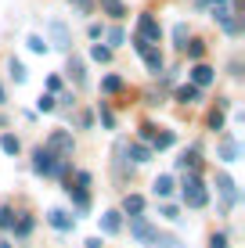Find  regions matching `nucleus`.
I'll return each instance as SVG.
<instances>
[{
    "label": "nucleus",
    "instance_id": "473e14b6",
    "mask_svg": "<svg viewBox=\"0 0 245 248\" xmlns=\"http://www.w3.org/2000/svg\"><path fill=\"white\" fill-rule=\"evenodd\" d=\"M209 130H224V108H216V112L209 115Z\"/></svg>",
    "mask_w": 245,
    "mask_h": 248
},
{
    "label": "nucleus",
    "instance_id": "20e7f679",
    "mask_svg": "<svg viewBox=\"0 0 245 248\" xmlns=\"http://www.w3.org/2000/svg\"><path fill=\"white\" fill-rule=\"evenodd\" d=\"M44 148L50 151V155H72V133L69 130H54V133L47 137Z\"/></svg>",
    "mask_w": 245,
    "mask_h": 248
},
{
    "label": "nucleus",
    "instance_id": "f704fd0d",
    "mask_svg": "<svg viewBox=\"0 0 245 248\" xmlns=\"http://www.w3.org/2000/svg\"><path fill=\"white\" fill-rule=\"evenodd\" d=\"M155 248H184V245L177 241V237H163V234H159V245Z\"/></svg>",
    "mask_w": 245,
    "mask_h": 248
},
{
    "label": "nucleus",
    "instance_id": "f3484780",
    "mask_svg": "<svg viewBox=\"0 0 245 248\" xmlns=\"http://www.w3.org/2000/svg\"><path fill=\"white\" fill-rule=\"evenodd\" d=\"M7 72H11V79H15V83H25V76H29L18 58H11V62H7Z\"/></svg>",
    "mask_w": 245,
    "mask_h": 248
},
{
    "label": "nucleus",
    "instance_id": "c9c22d12",
    "mask_svg": "<svg viewBox=\"0 0 245 248\" xmlns=\"http://www.w3.org/2000/svg\"><path fill=\"white\" fill-rule=\"evenodd\" d=\"M209 248H227V234H213L209 237Z\"/></svg>",
    "mask_w": 245,
    "mask_h": 248
},
{
    "label": "nucleus",
    "instance_id": "f8f14e48",
    "mask_svg": "<svg viewBox=\"0 0 245 248\" xmlns=\"http://www.w3.org/2000/svg\"><path fill=\"white\" fill-rule=\"evenodd\" d=\"M119 230H123L119 212H105V216H101V234H119Z\"/></svg>",
    "mask_w": 245,
    "mask_h": 248
},
{
    "label": "nucleus",
    "instance_id": "0eeeda50",
    "mask_svg": "<svg viewBox=\"0 0 245 248\" xmlns=\"http://www.w3.org/2000/svg\"><path fill=\"white\" fill-rule=\"evenodd\" d=\"M50 40H54V47H58V50H69L72 36H69V25H65L62 18H54V22H50Z\"/></svg>",
    "mask_w": 245,
    "mask_h": 248
},
{
    "label": "nucleus",
    "instance_id": "39448f33",
    "mask_svg": "<svg viewBox=\"0 0 245 248\" xmlns=\"http://www.w3.org/2000/svg\"><path fill=\"white\" fill-rule=\"evenodd\" d=\"M137 36L145 40V44H159L163 29H159V22L151 18V15H141V18H137Z\"/></svg>",
    "mask_w": 245,
    "mask_h": 248
},
{
    "label": "nucleus",
    "instance_id": "f03ea898",
    "mask_svg": "<svg viewBox=\"0 0 245 248\" xmlns=\"http://www.w3.org/2000/svg\"><path fill=\"white\" fill-rule=\"evenodd\" d=\"M130 234L137 237V241L145 245V248H155V245H159V230L151 227L145 216H130Z\"/></svg>",
    "mask_w": 245,
    "mask_h": 248
},
{
    "label": "nucleus",
    "instance_id": "c756f323",
    "mask_svg": "<svg viewBox=\"0 0 245 248\" xmlns=\"http://www.w3.org/2000/svg\"><path fill=\"white\" fill-rule=\"evenodd\" d=\"M25 44H29V50H33V54H44V50H47L44 36H29V40H25Z\"/></svg>",
    "mask_w": 245,
    "mask_h": 248
},
{
    "label": "nucleus",
    "instance_id": "cd10ccee",
    "mask_svg": "<svg viewBox=\"0 0 245 248\" xmlns=\"http://www.w3.org/2000/svg\"><path fill=\"white\" fill-rule=\"evenodd\" d=\"M36 108H40V112H54V93H40Z\"/></svg>",
    "mask_w": 245,
    "mask_h": 248
},
{
    "label": "nucleus",
    "instance_id": "bb28decb",
    "mask_svg": "<svg viewBox=\"0 0 245 248\" xmlns=\"http://www.w3.org/2000/svg\"><path fill=\"white\" fill-rule=\"evenodd\" d=\"M173 40H177V47L188 44V25H184V22H177V25H173Z\"/></svg>",
    "mask_w": 245,
    "mask_h": 248
},
{
    "label": "nucleus",
    "instance_id": "9d476101",
    "mask_svg": "<svg viewBox=\"0 0 245 248\" xmlns=\"http://www.w3.org/2000/svg\"><path fill=\"white\" fill-rule=\"evenodd\" d=\"M209 83H213V68H209V65H195V68H191V87H209Z\"/></svg>",
    "mask_w": 245,
    "mask_h": 248
},
{
    "label": "nucleus",
    "instance_id": "b1692460",
    "mask_svg": "<svg viewBox=\"0 0 245 248\" xmlns=\"http://www.w3.org/2000/svg\"><path fill=\"white\" fill-rule=\"evenodd\" d=\"M33 227H36V223H33V216H22L18 223H15V234H18V237H29Z\"/></svg>",
    "mask_w": 245,
    "mask_h": 248
},
{
    "label": "nucleus",
    "instance_id": "4468645a",
    "mask_svg": "<svg viewBox=\"0 0 245 248\" xmlns=\"http://www.w3.org/2000/svg\"><path fill=\"white\" fill-rule=\"evenodd\" d=\"M198 97H202V90H198V87H191V83L177 87V101H184V105H195Z\"/></svg>",
    "mask_w": 245,
    "mask_h": 248
},
{
    "label": "nucleus",
    "instance_id": "2eb2a0df",
    "mask_svg": "<svg viewBox=\"0 0 245 248\" xmlns=\"http://www.w3.org/2000/svg\"><path fill=\"white\" fill-rule=\"evenodd\" d=\"M220 158H224V162H234V158H238V140H234V137H224V140H220Z\"/></svg>",
    "mask_w": 245,
    "mask_h": 248
},
{
    "label": "nucleus",
    "instance_id": "37998d69",
    "mask_svg": "<svg viewBox=\"0 0 245 248\" xmlns=\"http://www.w3.org/2000/svg\"><path fill=\"white\" fill-rule=\"evenodd\" d=\"M0 248H11V245H4V241H0Z\"/></svg>",
    "mask_w": 245,
    "mask_h": 248
},
{
    "label": "nucleus",
    "instance_id": "a211bd4d",
    "mask_svg": "<svg viewBox=\"0 0 245 248\" xmlns=\"http://www.w3.org/2000/svg\"><path fill=\"white\" fill-rule=\"evenodd\" d=\"M130 158L141 166V162H148V158H151V148H148V144H130Z\"/></svg>",
    "mask_w": 245,
    "mask_h": 248
},
{
    "label": "nucleus",
    "instance_id": "a19ab883",
    "mask_svg": "<svg viewBox=\"0 0 245 248\" xmlns=\"http://www.w3.org/2000/svg\"><path fill=\"white\" fill-rule=\"evenodd\" d=\"M202 4H209V0H202ZM213 4H224V0H213Z\"/></svg>",
    "mask_w": 245,
    "mask_h": 248
},
{
    "label": "nucleus",
    "instance_id": "393cba45",
    "mask_svg": "<svg viewBox=\"0 0 245 248\" xmlns=\"http://www.w3.org/2000/svg\"><path fill=\"white\" fill-rule=\"evenodd\" d=\"M90 58H94V62H101V65H105L108 58H112V47H101V44H94V47H90Z\"/></svg>",
    "mask_w": 245,
    "mask_h": 248
},
{
    "label": "nucleus",
    "instance_id": "2f4dec72",
    "mask_svg": "<svg viewBox=\"0 0 245 248\" xmlns=\"http://www.w3.org/2000/svg\"><path fill=\"white\" fill-rule=\"evenodd\" d=\"M123 40H126V32L119 29V25H115V29H108V44H112V47H119Z\"/></svg>",
    "mask_w": 245,
    "mask_h": 248
},
{
    "label": "nucleus",
    "instance_id": "7c9ffc66",
    "mask_svg": "<svg viewBox=\"0 0 245 248\" xmlns=\"http://www.w3.org/2000/svg\"><path fill=\"white\" fill-rule=\"evenodd\" d=\"M184 50H188V54H191V58H195V62H198V58H202V54H206V47H202V44H198V40H191V44H184Z\"/></svg>",
    "mask_w": 245,
    "mask_h": 248
},
{
    "label": "nucleus",
    "instance_id": "72a5a7b5",
    "mask_svg": "<svg viewBox=\"0 0 245 248\" xmlns=\"http://www.w3.org/2000/svg\"><path fill=\"white\" fill-rule=\"evenodd\" d=\"M101 123H105V130H112V126H115V115H112V108H105V105H101Z\"/></svg>",
    "mask_w": 245,
    "mask_h": 248
},
{
    "label": "nucleus",
    "instance_id": "7ed1b4c3",
    "mask_svg": "<svg viewBox=\"0 0 245 248\" xmlns=\"http://www.w3.org/2000/svg\"><path fill=\"white\" fill-rule=\"evenodd\" d=\"M33 169H36L40 176H54L58 173V155H50L47 148H36L33 151Z\"/></svg>",
    "mask_w": 245,
    "mask_h": 248
},
{
    "label": "nucleus",
    "instance_id": "6ab92c4d",
    "mask_svg": "<svg viewBox=\"0 0 245 248\" xmlns=\"http://www.w3.org/2000/svg\"><path fill=\"white\" fill-rule=\"evenodd\" d=\"M101 11H108L112 18H123L126 7H123V0H101Z\"/></svg>",
    "mask_w": 245,
    "mask_h": 248
},
{
    "label": "nucleus",
    "instance_id": "412c9836",
    "mask_svg": "<svg viewBox=\"0 0 245 248\" xmlns=\"http://www.w3.org/2000/svg\"><path fill=\"white\" fill-rule=\"evenodd\" d=\"M173 140H177V137H173L170 130H166V133H155V137H151V144H155V151H166V148H173Z\"/></svg>",
    "mask_w": 245,
    "mask_h": 248
},
{
    "label": "nucleus",
    "instance_id": "aec40b11",
    "mask_svg": "<svg viewBox=\"0 0 245 248\" xmlns=\"http://www.w3.org/2000/svg\"><path fill=\"white\" fill-rule=\"evenodd\" d=\"M177 169H184V173H188V169H191V173H195V169H198V155H195V151H188V155H180V158H177Z\"/></svg>",
    "mask_w": 245,
    "mask_h": 248
},
{
    "label": "nucleus",
    "instance_id": "4be33fe9",
    "mask_svg": "<svg viewBox=\"0 0 245 248\" xmlns=\"http://www.w3.org/2000/svg\"><path fill=\"white\" fill-rule=\"evenodd\" d=\"M0 148H4L7 155H18L22 144H18V137H15V133H4V137H0Z\"/></svg>",
    "mask_w": 245,
    "mask_h": 248
},
{
    "label": "nucleus",
    "instance_id": "58836bf2",
    "mask_svg": "<svg viewBox=\"0 0 245 248\" xmlns=\"http://www.w3.org/2000/svg\"><path fill=\"white\" fill-rule=\"evenodd\" d=\"M72 7H76V11H83V15H87V11H90V0H72Z\"/></svg>",
    "mask_w": 245,
    "mask_h": 248
},
{
    "label": "nucleus",
    "instance_id": "1a4fd4ad",
    "mask_svg": "<svg viewBox=\"0 0 245 248\" xmlns=\"http://www.w3.org/2000/svg\"><path fill=\"white\" fill-rule=\"evenodd\" d=\"M65 72H69V79L76 83V87H83L87 83V72H83V62L76 54H69V65H65Z\"/></svg>",
    "mask_w": 245,
    "mask_h": 248
},
{
    "label": "nucleus",
    "instance_id": "79ce46f5",
    "mask_svg": "<svg viewBox=\"0 0 245 248\" xmlns=\"http://www.w3.org/2000/svg\"><path fill=\"white\" fill-rule=\"evenodd\" d=\"M0 105H4V87H0Z\"/></svg>",
    "mask_w": 245,
    "mask_h": 248
},
{
    "label": "nucleus",
    "instance_id": "f257e3e1",
    "mask_svg": "<svg viewBox=\"0 0 245 248\" xmlns=\"http://www.w3.org/2000/svg\"><path fill=\"white\" fill-rule=\"evenodd\" d=\"M206 202H209L206 184L198 180V173H188V176H184V205H191V209H202Z\"/></svg>",
    "mask_w": 245,
    "mask_h": 248
},
{
    "label": "nucleus",
    "instance_id": "423d86ee",
    "mask_svg": "<svg viewBox=\"0 0 245 248\" xmlns=\"http://www.w3.org/2000/svg\"><path fill=\"white\" fill-rule=\"evenodd\" d=\"M216 191L224 194V209H231V205L238 202V187H234V180H231L227 173H220V176H216Z\"/></svg>",
    "mask_w": 245,
    "mask_h": 248
},
{
    "label": "nucleus",
    "instance_id": "ea45409f",
    "mask_svg": "<svg viewBox=\"0 0 245 248\" xmlns=\"http://www.w3.org/2000/svg\"><path fill=\"white\" fill-rule=\"evenodd\" d=\"M87 248H101V237H90V241H87Z\"/></svg>",
    "mask_w": 245,
    "mask_h": 248
},
{
    "label": "nucleus",
    "instance_id": "dca6fc26",
    "mask_svg": "<svg viewBox=\"0 0 245 248\" xmlns=\"http://www.w3.org/2000/svg\"><path fill=\"white\" fill-rule=\"evenodd\" d=\"M123 209L130 212V216H141V212H145V198H141V194H126V198H123Z\"/></svg>",
    "mask_w": 245,
    "mask_h": 248
},
{
    "label": "nucleus",
    "instance_id": "6e6552de",
    "mask_svg": "<svg viewBox=\"0 0 245 248\" xmlns=\"http://www.w3.org/2000/svg\"><path fill=\"white\" fill-rule=\"evenodd\" d=\"M47 223L54 227V230H72L76 219L69 216V212H62V209H50V212H47Z\"/></svg>",
    "mask_w": 245,
    "mask_h": 248
},
{
    "label": "nucleus",
    "instance_id": "9b49d317",
    "mask_svg": "<svg viewBox=\"0 0 245 248\" xmlns=\"http://www.w3.org/2000/svg\"><path fill=\"white\" fill-rule=\"evenodd\" d=\"M141 58H145V65H148V72H151V76L163 72V54H159L155 47H145V50H141Z\"/></svg>",
    "mask_w": 245,
    "mask_h": 248
},
{
    "label": "nucleus",
    "instance_id": "e433bc0d",
    "mask_svg": "<svg viewBox=\"0 0 245 248\" xmlns=\"http://www.w3.org/2000/svg\"><path fill=\"white\" fill-rule=\"evenodd\" d=\"M76 187H83V191H87V187H90V173H76Z\"/></svg>",
    "mask_w": 245,
    "mask_h": 248
},
{
    "label": "nucleus",
    "instance_id": "c85d7f7f",
    "mask_svg": "<svg viewBox=\"0 0 245 248\" xmlns=\"http://www.w3.org/2000/svg\"><path fill=\"white\" fill-rule=\"evenodd\" d=\"M15 227V212L11 209H0V230H11Z\"/></svg>",
    "mask_w": 245,
    "mask_h": 248
},
{
    "label": "nucleus",
    "instance_id": "a878e982",
    "mask_svg": "<svg viewBox=\"0 0 245 248\" xmlns=\"http://www.w3.org/2000/svg\"><path fill=\"white\" fill-rule=\"evenodd\" d=\"M69 194H72V202L80 205V209H87V205H90V194L83 191V187H69Z\"/></svg>",
    "mask_w": 245,
    "mask_h": 248
},
{
    "label": "nucleus",
    "instance_id": "ddd939ff",
    "mask_svg": "<svg viewBox=\"0 0 245 248\" xmlns=\"http://www.w3.org/2000/svg\"><path fill=\"white\" fill-rule=\"evenodd\" d=\"M151 191H155L159 194V198H170V194H173V176H155V184H151Z\"/></svg>",
    "mask_w": 245,
    "mask_h": 248
},
{
    "label": "nucleus",
    "instance_id": "4c0bfd02",
    "mask_svg": "<svg viewBox=\"0 0 245 248\" xmlns=\"http://www.w3.org/2000/svg\"><path fill=\"white\" fill-rule=\"evenodd\" d=\"M163 216L166 219H180V216H177V205H163Z\"/></svg>",
    "mask_w": 245,
    "mask_h": 248
},
{
    "label": "nucleus",
    "instance_id": "5701e85b",
    "mask_svg": "<svg viewBox=\"0 0 245 248\" xmlns=\"http://www.w3.org/2000/svg\"><path fill=\"white\" fill-rule=\"evenodd\" d=\"M101 90H105V93H119L123 79H119V76H105V79H101Z\"/></svg>",
    "mask_w": 245,
    "mask_h": 248
}]
</instances>
